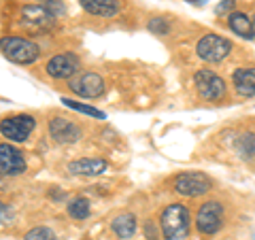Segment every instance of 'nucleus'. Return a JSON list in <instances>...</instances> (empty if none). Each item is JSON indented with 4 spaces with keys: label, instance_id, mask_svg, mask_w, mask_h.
I'll return each instance as SVG.
<instances>
[{
    "label": "nucleus",
    "instance_id": "obj_1",
    "mask_svg": "<svg viewBox=\"0 0 255 240\" xmlns=\"http://www.w3.org/2000/svg\"><path fill=\"white\" fill-rule=\"evenodd\" d=\"M191 228V215L187 206L183 204H170L166 206L159 219V230L166 240H185Z\"/></svg>",
    "mask_w": 255,
    "mask_h": 240
},
{
    "label": "nucleus",
    "instance_id": "obj_2",
    "mask_svg": "<svg viewBox=\"0 0 255 240\" xmlns=\"http://www.w3.org/2000/svg\"><path fill=\"white\" fill-rule=\"evenodd\" d=\"M0 49H2L4 58L13 64H32L38 60L41 49L34 41L23 36H6L0 41Z\"/></svg>",
    "mask_w": 255,
    "mask_h": 240
},
{
    "label": "nucleus",
    "instance_id": "obj_3",
    "mask_svg": "<svg viewBox=\"0 0 255 240\" xmlns=\"http://www.w3.org/2000/svg\"><path fill=\"white\" fill-rule=\"evenodd\" d=\"M230 51H232V43L219 34H204L196 45L198 58L209 64L223 62L230 55Z\"/></svg>",
    "mask_w": 255,
    "mask_h": 240
},
{
    "label": "nucleus",
    "instance_id": "obj_4",
    "mask_svg": "<svg viewBox=\"0 0 255 240\" xmlns=\"http://www.w3.org/2000/svg\"><path fill=\"white\" fill-rule=\"evenodd\" d=\"M34 127H36L34 117L19 113V115H13V117H4L2 121H0V134L13 142H26Z\"/></svg>",
    "mask_w": 255,
    "mask_h": 240
},
{
    "label": "nucleus",
    "instance_id": "obj_5",
    "mask_svg": "<svg viewBox=\"0 0 255 240\" xmlns=\"http://www.w3.org/2000/svg\"><path fill=\"white\" fill-rule=\"evenodd\" d=\"M213 189V181L204 172H183L174 179V191L185 198L204 196Z\"/></svg>",
    "mask_w": 255,
    "mask_h": 240
},
{
    "label": "nucleus",
    "instance_id": "obj_6",
    "mask_svg": "<svg viewBox=\"0 0 255 240\" xmlns=\"http://www.w3.org/2000/svg\"><path fill=\"white\" fill-rule=\"evenodd\" d=\"M194 85H196L198 94H200L204 100H209V102H217V100H221L223 96H226V81H223L217 73H213V70H209V68L198 70L196 77H194Z\"/></svg>",
    "mask_w": 255,
    "mask_h": 240
},
{
    "label": "nucleus",
    "instance_id": "obj_7",
    "mask_svg": "<svg viewBox=\"0 0 255 240\" xmlns=\"http://www.w3.org/2000/svg\"><path fill=\"white\" fill-rule=\"evenodd\" d=\"M196 228L204 236H213L223 228V206L221 202H204L196 215Z\"/></svg>",
    "mask_w": 255,
    "mask_h": 240
},
{
    "label": "nucleus",
    "instance_id": "obj_8",
    "mask_svg": "<svg viewBox=\"0 0 255 240\" xmlns=\"http://www.w3.org/2000/svg\"><path fill=\"white\" fill-rule=\"evenodd\" d=\"M68 87L81 98H98L105 92V81L94 70H83V73H77L75 79H70Z\"/></svg>",
    "mask_w": 255,
    "mask_h": 240
},
{
    "label": "nucleus",
    "instance_id": "obj_9",
    "mask_svg": "<svg viewBox=\"0 0 255 240\" xmlns=\"http://www.w3.org/2000/svg\"><path fill=\"white\" fill-rule=\"evenodd\" d=\"M26 157L19 149H15L9 142H0V174L6 177H17L26 172Z\"/></svg>",
    "mask_w": 255,
    "mask_h": 240
},
{
    "label": "nucleus",
    "instance_id": "obj_10",
    "mask_svg": "<svg viewBox=\"0 0 255 240\" xmlns=\"http://www.w3.org/2000/svg\"><path fill=\"white\" fill-rule=\"evenodd\" d=\"M45 70L51 79H70L73 75H77V70H79V58L70 51L58 53L47 62Z\"/></svg>",
    "mask_w": 255,
    "mask_h": 240
},
{
    "label": "nucleus",
    "instance_id": "obj_11",
    "mask_svg": "<svg viewBox=\"0 0 255 240\" xmlns=\"http://www.w3.org/2000/svg\"><path fill=\"white\" fill-rule=\"evenodd\" d=\"M49 134L55 142H60V145H70V142H77L81 138V127L66 117H51Z\"/></svg>",
    "mask_w": 255,
    "mask_h": 240
},
{
    "label": "nucleus",
    "instance_id": "obj_12",
    "mask_svg": "<svg viewBox=\"0 0 255 240\" xmlns=\"http://www.w3.org/2000/svg\"><path fill=\"white\" fill-rule=\"evenodd\" d=\"M53 19L55 17L45 9L43 2L28 4V6H23V9H21V21H23V26H30V28H34V30H41V28L51 26Z\"/></svg>",
    "mask_w": 255,
    "mask_h": 240
},
{
    "label": "nucleus",
    "instance_id": "obj_13",
    "mask_svg": "<svg viewBox=\"0 0 255 240\" xmlns=\"http://www.w3.org/2000/svg\"><path fill=\"white\" fill-rule=\"evenodd\" d=\"M105 170H107V162L100 157H83L68 164V172L79 174V177H96V174H102Z\"/></svg>",
    "mask_w": 255,
    "mask_h": 240
},
{
    "label": "nucleus",
    "instance_id": "obj_14",
    "mask_svg": "<svg viewBox=\"0 0 255 240\" xmlns=\"http://www.w3.org/2000/svg\"><path fill=\"white\" fill-rule=\"evenodd\" d=\"M232 85L238 96L253 98L255 96V68H236L232 75Z\"/></svg>",
    "mask_w": 255,
    "mask_h": 240
},
{
    "label": "nucleus",
    "instance_id": "obj_15",
    "mask_svg": "<svg viewBox=\"0 0 255 240\" xmlns=\"http://www.w3.org/2000/svg\"><path fill=\"white\" fill-rule=\"evenodd\" d=\"M228 28L232 30L236 36L245 38V41H249V38L255 36L253 34V21H251V17H247L245 13H238V11L230 13L228 15Z\"/></svg>",
    "mask_w": 255,
    "mask_h": 240
},
{
    "label": "nucleus",
    "instance_id": "obj_16",
    "mask_svg": "<svg viewBox=\"0 0 255 240\" xmlns=\"http://www.w3.org/2000/svg\"><path fill=\"white\" fill-rule=\"evenodd\" d=\"M136 226H138V221L132 213H122V215H117V217H113V221H111V230L115 232L117 238H124V240L134 236Z\"/></svg>",
    "mask_w": 255,
    "mask_h": 240
},
{
    "label": "nucleus",
    "instance_id": "obj_17",
    "mask_svg": "<svg viewBox=\"0 0 255 240\" xmlns=\"http://www.w3.org/2000/svg\"><path fill=\"white\" fill-rule=\"evenodd\" d=\"M79 2L90 15H98V17H113L119 9L117 0H79Z\"/></svg>",
    "mask_w": 255,
    "mask_h": 240
},
{
    "label": "nucleus",
    "instance_id": "obj_18",
    "mask_svg": "<svg viewBox=\"0 0 255 240\" xmlns=\"http://www.w3.org/2000/svg\"><path fill=\"white\" fill-rule=\"evenodd\" d=\"M236 151L243 159H255V132H247L236 140Z\"/></svg>",
    "mask_w": 255,
    "mask_h": 240
},
{
    "label": "nucleus",
    "instance_id": "obj_19",
    "mask_svg": "<svg viewBox=\"0 0 255 240\" xmlns=\"http://www.w3.org/2000/svg\"><path fill=\"white\" fill-rule=\"evenodd\" d=\"M68 215L73 219H87L90 217V200L87 198H75L68 204Z\"/></svg>",
    "mask_w": 255,
    "mask_h": 240
},
{
    "label": "nucleus",
    "instance_id": "obj_20",
    "mask_svg": "<svg viewBox=\"0 0 255 240\" xmlns=\"http://www.w3.org/2000/svg\"><path fill=\"white\" fill-rule=\"evenodd\" d=\"M62 105H66L68 109L79 111V113H85V115H92V117H98V119H105V113L94 107H87L83 102H77V100H70V98H62Z\"/></svg>",
    "mask_w": 255,
    "mask_h": 240
},
{
    "label": "nucleus",
    "instance_id": "obj_21",
    "mask_svg": "<svg viewBox=\"0 0 255 240\" xmlns=\"http://www.w3.org/2000/svg\"><path fill=\"white\" fill-rule=\"evenodd\" d=\"M23 240H58L53 234L51 228H45V226H38V228H32L26 236H23Z\"/></svg>",
    "mask_w": 255,
    "mask_h": 240
},
{
    "label": "nucleus",
    "instance_id": "obj_22",
    "mask_svg": "<svg viewBox=\"0 0 255 240\" xmlns=\"http://www.w3.org/2000/svg\"><path fill=\"white\" fill-rule=\"evenodd\" d=\"M149 30H151V32H155V34H168V32H170V26H168V21H166V19L155 17V19H151V21H149Z\"/></svg>",
    "mask_w": 255,
    "mask_h": 240
},
{
    "label": "nucleus",
    "instance_id": "obj_23",
    "mask_svg": "<svg viewBox=\"0 0 255 240\" xmlns=\"http://www.w3.org/2000/svg\"><path fill=\"white\" fill-rule=\"evenodd\" d=\"M41 2L45 4V9L49 11L53 17H58V15L64 13V4H62V0H41Z\"/></svg>",
    "mask_w": 255,
    "mask_h": 240
},
{
    "label": "nucleus",
    "instance_id": "obj_24",
    "mask_svg": "<svg viewBox=\"0 0 255 240\" xmlns=\"http://www.w3.org/2000/svg\"><path fill=\"white\" fill-rule=\"evenodd\" d=\"M234 9V0H219V4L215 6V13L217 15H230Z\"/></svg>",
    "mask_w": 255,
    "mask_h": 240
},
{
    "label": "nucleus",
    "instance_id": "obj_25",
    "mask_svg": "<svg viewBox=\"0 0 255 240\" xmlns=\"http://www.w3.org/2000/svg\"><path fill=\"white\" fill-rule=\"evenodd\" d=\"M145 234H147L149 240H157L162 232H157V226H155L153 221H145Z\"/></svg>",
    "mask_w": 255,
    "mask_h": 240
},
{
    "label": "nucleus",
    "instance_id": "obj_26",
    "mask_svg": "<svg viewBox=\"0 0 255 240\" xmlns=\"http://www.w3.org/2000/svg\"><path fill=\"white\" fill-rule=\"evenodd\" d=\"M9 219H11V209H9V204L0 202V223H6Z\"/></svg>",
    "mask_w": 255,
    "mask_h": 240
},
{
    "label": "nucleus",
    "instance_id": "obj_27",
    "mask_svg": "<svg viewBox=\"0 0 255 240\" xmlns=\"http://www.w3.org/2000/svg\"><path fill=\"white\" fill-rule=\"evenodd\" d=\"M187 2H191V4H202V2H206V0H187Z\"/></svg>",
    "mask_w": 255,
    "mask_h": 240
},
{
    "label": "nucleus",
    "instance_id": "obj_28",
    "mask_svg": "<svg viewBox=\"0 0 255 240\" xmlns=\"http://www.w3.org/2000/svg\"><path fill=\"white\" fill-rule=\"evenodd\" d=\"M251 21H253V34H255V15H253V17H251Z\"/></svg>",
    "mask_w": 255,
    "mask_h": 240
}]
</instances>
